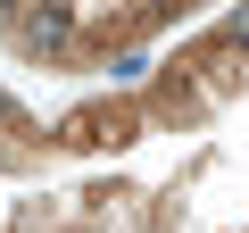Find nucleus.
<instances>
[{
	"instance_id": "obj_1",
	"label": "nucleus",
	"mask_w": 249,
	"mask_h": 233,
	"mask_svg": "<svg viewBox=\"0 0 249 233\" xmlns=\"http://www.w3.org/2000/svg\"><path fill=\"white\" fill-rule=\"evenodd\" d=\"M67 34H75V25H67V9H42V17L25 25V42H34V50H67Z\"/></svg>"
},
{
	"instance_id": "obj_2",
	"label": "nucleus",
	"mask_w": 249,
	"mask_h": 233,
	"mask_svg": "<svg viewBox=\"0 0 249 233\" xmlns=\"http://www.w3.org/2000/svg\"><path fill=\"white\" fill-rule=\"evenodd\" d=\"M0 125H9V134H25V108H17L9 92H0Z\"/></svg>"
}]
</instances>
